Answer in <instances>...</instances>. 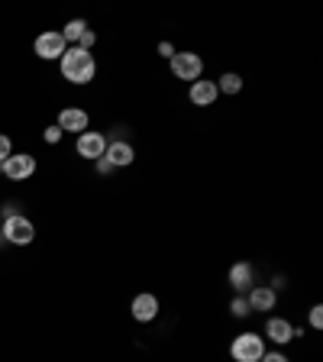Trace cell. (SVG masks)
<instances>
[{"label": "cell", "mask_w": 323, "mask_h": 362, "mask_svg": "<svg viewBox=\"0 0 323 362\" xmlns=\"http://www.w3.org/2000/svg\"><path fill=\"white\" fill-rule=\"evenodd\" d=\"M94 42H98V36H94V30H84V36L78 39V49H84V52H90V49H94Z\"/></svg>", "instance_id": "ac0fdd59"}, {"label": "cell", "mask_w": 323, "mask_h": 362, "mask_svg": "<svg viewBox=\"0 0 323 362\" xmlns=\"http://www.w3.org/2000/svg\"><path fill=\"white\" fill-rule=\"evenodd\" d=\"M13 156V143H10V136H0V165Z\"/></svg>", "instance_id": "d6986e66"}, {"label": "cell", "mask_w": 323, "mask_h": 362, "mask_svg": "<svg viewBox=\"0 0 323 362\" xmlns=\"http://www.w3.org/2000/svg\"><path fill=\"white\" fill-rule=\"evenodd\" d=\"M0 233H4V243H13V246H30L36 240V226L33 220H26L23 214H13L0 223Z\"/></svg>", "instance_id": "3957f363"}, {"label": "cell", "mask_w": 323, "mask_h": 362, "mask_svg": "<svg viewBox=\"0 0 323 362\" xmlns=\"http://www.w3.org/2000/svg\"><path fill=\"white\" fill-rule=\"evenodd\" d=\"M188 98H191V104H197V107L217 104V98H220L217 81H211V78H201V81H194V84H191V90H188Z\"/></svg>", "instance_id": "8fae6325"}, {"label": "cell", "mask_w": 323, "mask_h": 362, "mask_svg": "<svg viewBox=\"0 0 323 362\" xmlns=\"http://www.w3.org/2000/svg\"><path fill=\"white\" fill-rule=\"evenodd\" d=\"M61 65V78L71 84H88L94 81V75H98V62H94V55L84 52V49H78V45H71V49H65V55L59 59Z\"/></svg>", "instance_id": "6da1fadb"}, {"label": "cell", "mask_w": 323, "mask_h": 362, "mask_svg": "<svg viewBox=\"0 0 323 362\" xmlns=\"http://www.w3.org/2000/svg\"><path fill=\"white\" fill-rule=\"evenodd\" d=\"M217 90L233 98V94H240V90H242V78L236 75V71H223V75H220V81H217Z\"/></svg>", "instance_id": "9a60e30c"}, {"label": "cell", "mask_w": 323, "mask_h": 362, "mask_svg": "<svg viewBox=\"0 0 323 362\" xmlns=\"http://www.w3.org/2000/svg\"><path fill=\"white\" fill-rule=\"evenodd\" d=\"M104 158L110 162L113 168H127V165H133L136 162V149L129 143H123V139H113V143H107Z\"/></svg>", "instance_id": "30bf717a"}, {"label": "cell", "mask_w": 323, "mask_h": 362, "mask_svg": "<svg viewBox=\"0 0 323 362\" xmlns=\"http://www.w3.org/2000/svg\"><path fill=\"white\" fill-rule=\"evenodd\" d=\"M129 310H133V320H139V324H152L158 317V298L149 291L143 294H136L133 304H129Z\"/></svg>", "instance_id": "ba28073f"}, {"label": "cell", "mask_w": 323, "mask_h": 362, "mask_svg": "<svg viewBox=\"0 0 323 362\" xmlns=\"http://www.w3.org/2000/svg\"><path fill=\"white\" fill-rule=\"evenodd\" d=\"M230 314H233V317H240V320H242V317H249V314H252V310H249L246 294H236L233 301H230Z\"/></svg>", "instance_id": "e0dca14e"}, {"label": "cell", "mask_w": 323, "mask_h": 362, "mask_svg": "<svg viewBox=\"0 0 323 362\" xmlns=\"http://www.w3.org/2000/svg\"><path fill=\"white\" fill-rule=\"evenodd\" d=\"M55 127L61 129V133H78L81 136L84 129H88V113L78 110V107H65V110L59 113V123Z\"/></svg>", "instance_id": "4fadbf2b"}, {"label": "cell", "mask_w": 323, "mask_h": 362, "mask_svg": "<svg viewBox=\"0 0 323 362\" xmlns=\"http://www.w3.org/2000/svg\"><path fill=\"white\" fill-rule=\"evenodd\" d=\"M259 362H291V359H288L285 353H278V349H275V353H265Z\"/></svg>", "instance_id": "7402d4cb"}, {"label": "cell", "mask_w": 323, "mask_h": 362, "mask_svg": "<svg viewBox=\"0 0 323 362\" xmlns=\"http://www.w3.org/2000/svg\"><path fill=\"white\" fill-rule=\"evenodd\" d=\"M13 214H16V204H7V207H4V220L13 217Z\"/></svg>", "instance_id": "d4e9b609"}, {"label": "cell", "mask_w": 323, "mask_h": 362, "mask_svg": "<svg viewBox=\"0 0 323 362\" xmlns=\"http://www.w3.org/2000/svg\"><path fill=\"white\" fill-rule=\"evenodd\" d=\"M230 356H233V362H259L265 356V337H259L252 330L240 333L230 343Z\"/></svg>", "instance_id": "7a4b0ae2"}, {"label": "cell", "mask_w": 323, "mask_h": 362, "mask_svg": "<svg viewBox=\"0 0 323 362\" xmlns=\"http://www.w3.org/2000/svg\"><path fill=\"white\" fill-rule=\"evenodd\" d=\"M61 136H65V133H61L59 127H45L42 139H45V143H49V146H55V143H61Z\"/></svg>", "instance_id": "ffe728a7"}, {"label": "cell", "mask_w": 323, "mask_h": 362, "mask_svg": "<svg viewBox=\"0 0 323 362\" xmlns=\"http://www.w3.org/2000/svg\"><path fill=\"white\" fill-rule=\"evenodd\" d=\"M0 246H4V233H0Z\"/></svg>", "instance_id": "484cf974"}, {"label": "cell", "mask_w": 323, "mask_h": 362, "mask_svg": "<svg viewBox=\"0 0 323 362\" xmlns=\"http://www.w3.org/2000/svg\"><path fill=\"white\" fill-rule=\"evenodd\" d=\"M75 149H78V156H81V158L98 162V158H104V152H107V136L98 133V129H84V133L78 136Z\"/></svg>", "instance_id": "5b68a950"}, {"label": "cell", "mask_w": 323, "mask_h": 362, "mask_svg": "<svg viewBox=\"0 0 323 362\" xmlns=\"http://www.w3.org/2000/svg\"><path fill=\"white\" fill-rule=\"evenodd\" d=\"M310 327H314V330H323V308L320 304L310 308Z\"/></svg>", "instance_id": "44dd1931"}, {"label": "cell", "mask_w": 323, "mask_h": 362, "mask_svg": "<svg viewBox=\"0 0 323 362\" xmlns=\"http://www.w3.org/2000/svg\"><path fill=\"white\" fill-rule=\"evenodd\" d=\"M0 172L7 175L10 181H26L33 172H36V158H33L30 152H13V156L0 165Z\"/></svg>", "instance_id": "8992f818"}, {"label": "cell", "mask_w": 323, "mask_h": 362, "mask_svg": "<svg viewBox=\"0 0 323 362\" xmlns=\"http://www.w3.org/2000/svg\"><path fill=\"white\" fill-rule=\"evenodd\" d=\"M84 30H88V23H84V20H71V23H65L61 39H65V42H71V45H78V39L84 36Z\"/></svg>", "instance_id": "2e32d148"}, {"label": "cell", "mask_w": 323, "mask_h": 362, "mask_svg": "<svg viewBox=\"0 0 323 362\" xmlns=\"http://www.w3.org/2000/svg\"><path fill=\"white\" fill-rule=\"evenodd\" d=\"M158 55H162V59H168V62H172V55H175V45H172V42H158Z\"/></svg>", "instance_id": "603a6c76"}, {"label": "cell", "mask_w": 323, "mask_h": 362, "mask_svg": "<svg viewBox=\"0 0 323 362\" xmlns=\"http://www.w3.org/2000/svg\"><path fill=\"white\" fill-rule=\"evenodd\" d=\"M94 168H98L100 175H110V172H113V165L107 162V158H98V162H94Z\"/></svg>", "instance_id": "cb8c5ba5"}, {"label": "cell", "mask_w": 323, "mask_h": 362, "mask_svg": "<svg viewBox=\"0 0 323 362\" xmlns=\"http://www.w3.org/2000/svg\"><path fill=\"white\" fill-rule=\"evenodd\" d=\"M68 49V42L61 39V33H42V36L36 39V55L45 62H52V59H61Z\"/></svg>", "instance_id": "9c48e42d"}, {"label": "cell", "mask_w": 323, "mask_h": 362, "mask_svg": "<svg viewBox=\"0 0 323 362\" xmlns=\"http://www.w3.org/2000/svg\"><path fill=\"white\" fill-rule=\"evenodd\" d=\"M226 279H230V288H233V291L246 294L249 288H252V279H256V272H252V265H249V262H236L233 269H230V275H226Z\"/></svg>", "instance_id": "5bb4252c"}, {"label": "cell", "mask_w": 323, "mask_h": 362, "mask_svg": "<svg viewBox=\"0 0 323 362\" xmlns=\"http://www.w3.org/2000/svg\"><path fill=\"white\" fill-rule=\"evenodd\" d=\"M265 337H269L275 346H288L294 339V327L288 324L285 317H269V320H265Z\"/></svg>", "instance_id": "7c38bea8"}, {"label": "cell", "mask_w": 323, "mask_h": 362, "mask_svg": "<svg viewBox=\"0 0 323 362\" xmlns=\"http://www.w3.org/2000/svg\"><path fill=\"white\" fill-rule=\"evenodd\" d=\"M168 65H172V75L178 78V81L194 84L204 78V59L197 52H175Z\"/></svg>", "instance_id": "277c9868"}, {"label": "cell", "mask_w": 323, "mask_h": 362, "mask_svg": "<svg viewBox=\"0 0 323 362\" xmlns=\"http://www.w3.org/2000/svg\"><path fill=\"white\" fill-rule=\"evenodd\" d=\"M246 301H249V310L252 314H265V310H275L278 304V291L271 285H256L246 291Z\"/></svg>", "instance_id": "52a82bcc"}]
</instances>
